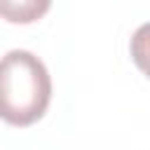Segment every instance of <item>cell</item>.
Returning <instances> with one entry per match:
<instances>
[{"label": "cell", "instance_id": "6da1fadb", "mask_svg": "<svg viewBox=\"0 0 150 150\" xmlns=\"http://www.w3.org/2000/svg\"><path fill=\"white\" fill-rule=\"evenodd\" d=\"M52 77L47 66L26 49H12L0 63V115L12 127L35 124L49 108Z\"/></svg>", "mask_w": 150, "mask_h": 150}, {"label": "cell", "instance_id": "7a4b0ae2", "mask_svg": "<svg viewBox=\"0 0 150 150\" xmlns=\"http://www.w3.org/2000/svg\"><path fill=\"white\" fill-rule=\"evenodd\" d=\"M52 7V0H0V14L7 23H35Z\"/></svg>", "mask_w": 150, "mask_h": 150}, {"label": "cell", "instance_id": "3957f363", "mask_svg": "<svg viewBox=\"0 0 150 150\" xmlns=\"http://www.w3.org/2000/svg\"><path fill=\"white\" fill-rule=\"evenodd\" d=\"M129 52H131L136 68L145 77H150V21L136 28V33L131 35V42H129Z\"/></svg>", "mask_w": 150, "mask_h": 150}]
</instances>
